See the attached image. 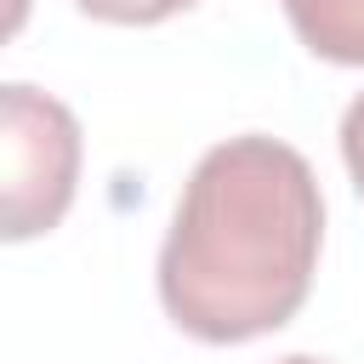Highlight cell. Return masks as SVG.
I'll list each match as a JSON object with an SVG mask.
<instances>
[{
    "label": "cell",
    "instance_id": "obj_5",
    "mask_svg": "<svg viewBox=\"0 0 364 364\" xmlns=\"http://www.w3.org/2000/svg\"><path fill=\"white\" fill-rule=\"evenodd\" d=\"M341 165H347V176H353V188H358V199H364V91L341 108Z\"/></svg>",
    "mask_w": 364,
    "mask_h": 364
},
{
    "label": "cell",
    "instance_id": "obj_2",
    "mask_svg": "<svg viewBox=\"0 0 364 364\" xmlns=\"http://www.w3.org/2000/svg\"><path fill=\"white\" fill-rule=\"evenodd\" d=\"M80 119L40 85H0V233L11 245L51 233L80 182Z\"/></svg>",
    "mask_w": 364,
    "mask_h": 364
},
{
    "label": "cell",
    "instance_id": "obj_6",
    "mask_svg": "<svg viewBox=\"0 0 364 364\" xmlns=\"http://www.w3.org/2000/svg\"><path fill=\"white\" fill-rule=\"evenodd\" d=\"M273 364H330V358H313V353H290V358H273Z\"/></svg>",
    "mask_w": 364,
    "mask_h": 364
},
{
    "label": "cell",
    "instance_id": "obj_1",
    "mask_svg": "<svg viewBox=\"0 0 364 364\" xmlns=\"http://www.w3.org/2000/svg\"><path fill=\"white\" fill-rule=\"evenodd\" d=\"M324 245L313 165L262 131L199 154L159 245V301L193 341L228 347L296 318Z\"/></svg>",
    "mask_w": 364,
    "mask_h": 364
},
{
    "label": "cell",
    "instance_id": "obj_3",
    "mask_svg": "<svg viewBox=\"0 0 364 364\" xmlns=\"http://www.w3.org/2000/svg\"><path fill=\"white\" fill-rule=\"evenodd\" d=\"M296 40L336 63V68H364V0H279Z\"/></svg>",
    "mask_w": 364,
    "mask_h": 364
},
{
    "label": "cell",
    "instance_id": "obj_4",
    "mask_svg": "<svg viewBox=\"0 0 364 364\" xmlns=\"http://www.w3.org/2000/svg\"><path fill=\"white\" fill-rule=\"evenodd\" d=\"M85 17H102V23H131V28H142V23H165V17H176V11H188L193 0H74Z\"/></svg>",
    "mask_w": 364,
    "mask_h": 364
}]
</instances>
